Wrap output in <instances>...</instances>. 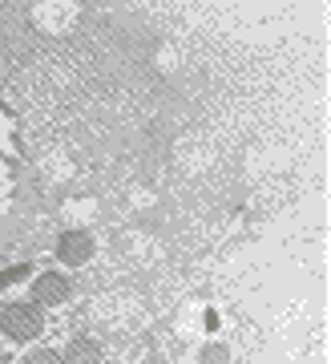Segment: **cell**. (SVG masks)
I'll return each instance as SVG.
<instances>
[{
  "mask_svg": "<svg viewBox=\"0 0 331 364\" xmlns=\"http://www.w3.org/2000/svg\"><path fill=\"white\" fill-rule=\"evenodd\" d=\"M198 364H230V348L222 340H210V344H202V352H198Z\"/></svg>",
  "mask_w": 331,
  "mask_h": 364,
  "instance_id": "5b68a950",
  "label": "cell"
},
{
  "mask_svg": "<svg viewBox=\"0 0 331 364\" xmlns=\"http://www.w3.org/2000/svg\"><path fill=\"white\" fill-rule=\"evenodd\" d=\"M25 364H65V360H61V352H53V348H33L25 356Z\"/></svg>",
  "mask_w": 331,
  "mask_h": 364,
  "instance_id": "52a82bcc",
  "label": "cell"
},
{
  "mask_svg": "<svg viewBox=\"0 0 331 364\" xmlns=\"http://www.w3.org/2000/svg\"><path fill=\"white\" fill-rule=\"evenodd\" d=\"M230 364H234V360H230ZM239 364H251V360H239Z\"/></svg>",
  "mask_w": 331,
  "mask_h": 364,
  "instance_id": "9c48e42d",
  "label": "cell"
},
{
  "mask_svg": "<svg viewBox=\"0 0 331 364\" xmlns=\"http://www.w3.org/2000/svg\"><path fill=\"white\" fill-rule=\"evenodd\" d=\"M65 364H102V344L93 336H73L69 340V348L61 352Z\"/></svg>",
  "mask_w": 331,
  "mask_h": 364,
  "instance_id": "277c9868",
  "label": "cell"
},
{
  "mask_svg": "<svg viewBox=\"0 0 331 364\" xmlns=\"http://www.w3.org/2000/svg\"><path fill=\"white\" fill-rule=\"evenodd\" d=\"M69 296H73V284L61 272H40L33 279V304L37 308H61V304H69Z\"/></svg>",
  "mask_w": 331,
  "mask_h": 364,
  "instance_id": "7a4b0ae2",
  "label": "cell"
},
{
  "mask_svg": "<svg viewBox=\"0 0 331 364\" xmlns=\"http://www.w3.org/2000/svg\"><path fill=\"white\" fill-rule=\"evenodd\" d=\"M146 364H162V360H146Z\"/></svg>",
  "mask_w": 331,
  "mask_h": 364,
  "instance_id": "ba28073f",
  "label": "cell"
},
{
  "mask_svg": "<svg viewBox=\"0 0 331 364\" xmlns=\"http://www.w3.org/2000/svg\"><path fill=\"white\" fill-rule=\"evenodd\" d=\"M0 332L13 340V344H28V340H37L40 332H45V312H40L33 299H28V304H4V312H0Z\"/></svg>",
  "mask_w": 331,
  "mask_h": 364,
  "instance_id": "6da1fadb",
  "label": "cell"
},
{
  "mask_svg": "<svg viewBox=\"0 0 331 364\" xmlns=\"http://www.w3.org/2000/svg\"><path fill=\"white\" fill-rule=\"evenodd\" d=\"M28 272H33V267H28V263H13V267H4V272H0V287L25 284V279H28Z\"/></svg>",
  "mask_w": 331,
  "mask_h": 364,
  "instance_id": "8992f818",
  "label": "cell"
},
{
  "mask_svg": "<svg viewBox=\"0 0 331 364\" xmlns=\"http://www.w3.org/2000/svg\"><path fill=\"white\" fill-rule=\"evenodd\" d=\"M93 251H97V239H93L89 231H65L61 239H57V259H61L65 267H85V263L93 259Z\"/></svg>",
  "mask_w": 331,
  "mask_h": 364,
  "instance_id": "3957f363",
  "label": "cell"
}]
</instances>
